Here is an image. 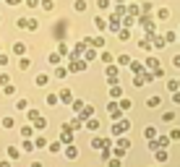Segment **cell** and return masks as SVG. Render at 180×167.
Listing matches in <instances>:
<instances>
[{"mask_svg":"<svg viewBox=\"0 0 180 167\" xmlns=\"http://www.w3.org/2000/svg\"><path fill=\"white\" fill-rule=\"evenodd\" d=\"M65 154L71 157V159H76V154H78V152H76V146H68V149H65Z\"/></svg>","mask_w":180,"mask_h":167,"instance_id":"obj_2","label":"cell"},{"mask_svg":"<svg viewBox=\"0 0 180 167\" xmlns=\"http://www.w3.org/2000/svg\"><path fill=\"white\" fill-rule=\"evenodd\" d=\"M172 63H175V65H180V55H175V58H172Z\"/></svg>","mask_w":180,"mask_h":167,"instance_id":"obj_4","label":"cell"},{"mask_svg":"<svg viewBox=\"0 0 180 167\" xmlns=\"http://www.w3.org/2000/svg\"><path fill=\"white\" fill-rule=\"evenodd\" d=\"M110 115H112V118H120V107H117V104H110Z\"/></svg>","mask_w":180,"mask_h":167,"instance_id":"obj_1","label":"cell"},{"mask_svg":"<svg viewBox=\"0 0 180 167\" xmlns=\"http://www.w3.org/2000/svg\"><path fill=\"white\" fill-rule=\"evenodd\" d=\"M86 125H89V131H97V128H99V123H97V118H94V120H89Z\"/></svg>","mask_w":180,"mask_h":167,"instance_id":"obj_3","label":"cell"}]
</instances>
